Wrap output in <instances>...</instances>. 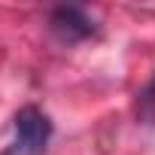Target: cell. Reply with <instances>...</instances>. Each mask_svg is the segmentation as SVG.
<instances>
[{"instance_id": "3", "label": "cell", "mask_w": 155, "mask_h": 155, "mask_svg": "<svg viewBox=\"0 0 155 155\" xmlns=\"http://www.w3.org/2000/svg\"><path fill=\"white\" fill-rule=\"evenodd\" d=\"M134 113L143 125H155V76L140 88L137 94V104H134Z\"/></svg>"}, {"instance_id": "1", "label": "cell", "mask_w": 155, "mask_h": 155, "mask_svg": "<svg viewBox=\"0 0 155 155\" xmlns=\"http://www.w3.org/2000/svg\"><path fill=\"white\" fill-rule=\"evenodd\" d=\"M52 137V122L37 107H21L15 113V140L3 149V155H46V143Z\"/></svg>"}, {"instance_id": "2", "label": "cell", "mask_w": 155, "mask_h": 155, "mask_svg": "<svg viewBox=\"0 0 155 155\" xmlns=\"http://www.w3.org/2000/svg\"><path fill=\"white\" fill-rule=\"evenodd\" d=\"M49 25H52V31H55L61 40H67V43L85 40V37L94 34V21H91L79 6H58V9L52 12Z\"/></svg>"}]
</instances>
